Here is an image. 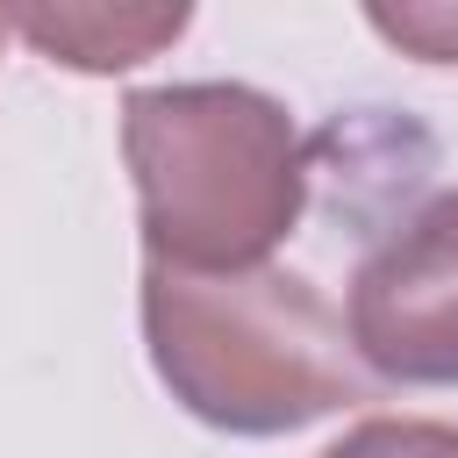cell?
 <instances>
[{
    "instance_id": "6da1fadb",
    "label": "cell",
    "mask_w": 458,
    "mask_h": 458,
    "mask_svg": "<svg viewBox=\"0 0 458 458\" xmlns=\"http://www.w3.org/2000/svg\"><path fill=\"white\" fill-rule=\"evenodd\" d=\"M143 336L172 401L229 437H286L379 386L351 351L344 308L286 265L179 272L143 258Z\"/></svg>"
},
{
    "instance_id": "7a4b0ae2",
    "label": "cell",
    "mask_w": 458,
    "mask_h": 458,
    "mask_svg": "<svg viewBox=\"0 0 458 458\" xmlns=\"http://www.w3.org/2000/svg\"><path fill=\"white\" fill-rule=\"evenodd\" d=\"M122 157L143 243L179 272L258 265L308 208V150L258 86H143L122 100Z\"/></svg>"
},
{
    "instance_id": "3957f363",
    "label": "cell",
    "mask_w": 458,
    "mask_h": 458,
    "mask_svg": "<svg viewBox=\"0 0 458 458\" xmlns=\"http://www.w3.org/2000/svg\"><path fill=\"white\" fill-rule=\"evenodd\" d=\"M344 329L372 379L458 386V186L429 193L394 236L365 250Z\"/></svg>"
},
{
    "instance_id": "277c9868",
    "label": "cell",
    "mask_w": 458,
    "mask_h": 458,
    "mask_svg": "<svg viewBox=\"0 0 458 458\" xmlns=\"http://www.w3.org/2000/svg\"><path fill=\"white\" fill-rule=\"evenodd\" d=\"M7 29L29 36L50 64L129 72L186 29V7H29V14H7Z\"/></svg>"
},
{
    "instance_id": "5b68a950",
    "label": "cell",
    "mask_w": 458,
    "mask_h": 458,
    "mask_svg": "<svg viewBox=\"0 0 458 458\" xmlns=\"http://www.w3.org/2000/svg\"><path fill=\"white\" fill-rule=\"evenodd\" d=\"M322 458H458V429L429 415H372L351 437H336Z\"/></svg>"
},
{
    "instance_id": "8992f818",
    "label": "cell",
    "mask_w": 458,
    "mask_h": 458,
    "mask_svg": "<svg viewBox=\"0 0 458 458\" xmlns=\"http://www.w3.org/2000/svg\"><path fill=\"white\" fill-rule=\"evenodd\" d=\"M372 29L429 64H458V7H372Z\"/></svg>"
},
{
    "instance_id": "52a82bcc",
    "label": "cell",
    "mask_w": 458,
    "mask_h": 458,
    "mask_svg": "<svg viewBox=\"0 0 458 458\" xmlns=\"http://www.w3.org/2000/svg\"><path fill=\"white\" fill-rule=\"evenodd\" d=\"M7 36H14V29H7V14H0V43H7Z\"/></svg>"
}]
</instances>
